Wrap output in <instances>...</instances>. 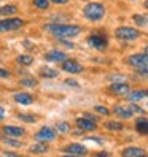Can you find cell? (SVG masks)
<instances>
[{
    "instance_id": "1",
    "label": "cell",
    "mask_w": 148,
    "mask_h": 157,
    "mask_svg": "<svg viewBox=\"0 0 148 157\" xmlns=\"http://www.w3.org/2000/svg\"><path fill=\"white\" fill-rule=\"evenodd\" d=\"M43 29L58 36V38H72L81 33V27L80 25H73V24H59V22H53V24H46Z\"/></svg>"
},
{
    "instance_id": "39",
    "label": "cell",
    "mask_w": 148,
    "mask_h": 157,
    "mask_svg": "<svg viewBox=\"0 0 148 157\" xmlns=\"http://www.w3.org/2000/svg\"><path fill=\"white\" fill-rule=\"evenodd\" d=\"M145 54H146V56H148V46H145V51H143Z\"/></svg>"
},
{
    "instance_id": "11",
    "label": "cell",
    "mask_w": 148,
    "mask_h": 157,
    "mask_svg": "<svg viewBox=\"0 0 148 157\" xmlns=\"http://www.w3.org/2000/svg\"><path fill=\"white\" fill-rule=\"evenodd\" d=\"M110 90H112L113 95H118V97H126L129 94V90H131V87H129L127 82L121 81V82H112V86H110Z\"/></svg>"
},
{
    "instance_id": "13",
    "label": "cell",
    "mask_w": 148,
    "mask_h": 157,
    "mask_svg": "<svg viewBox=\"0 0 148 157\" xmlns=\"http://www.w3.org/2000/svg\"><path fill=\"white\" fill-rule=\"evenodd\" d=\"M2 132L6 135V136H14V138H19L26 133V130L22 127H18V125H5L2 128Z\"/></svg>"
},
{
    "instance_id": "41",
    "label": "cell",
    "mask_w": 148,
    "mask_h": 157,
    "mask_svg": "<svg viewBox=\"0 0 148 157\" xmlns=\"http://www.w3.org/2000/svg\"><path fill=\"white\" fill-rule=\"evenodd\" d=\"M146 106H148V101H146Z\"/></svg>"
},
{
    "instance_id": "38",
    "label": "cell",
    "mask_w": 148,
    "mask_h": 157,
    "mask_svg": "<svg viewBox=\"0 0 148 157\" xmlns=\"http://www.w3.org/2000/svg\"><path fill=\"white\" fill-rule=\"evenodd\" d=\"M143 6H145L146 10H148V0H145V3H143Z\"/></svg>"
},
{
    "instance_id": "6",
    "label": "cell",
    "mask_w": 148,
    "mask_h": 157,
    "mask_svg": "<svg viewBox=\"0 0 148 157\" xmlns=\"http://www.w3.org/2000/svg\"><path fill=\"white\" fill-rule=\"evenodd\" d=\"M127 63L134 68H143V67H148V56L145 52H137V54H131L127 57Z\"/></svg>"
},
{
    "instance_id": "36",
    "label": "cell",
    "mask_w": 148,
    "mask_h": 157,
    "mask_svg": "<svg viewBox=\"0 0 148 157\" xmlns=\"http://www.w3.org/2000/svg\"><path fill=\"white\" fill-rule=\"evenodd\" d=\"M67 2H69V0H50V3H56V5H64Z\"/></svg>"
},
{
    "instance_id": "17",
    "label": "cell",
    "mask_w": 148,
    "mask_h": 157,
    "mask_svg": "<svg viewBox=\"0 0 148 157\" xmlns=\"http://www.w3.org/2000/svg\"><path fill=\"white\" fill-rule=\"evenodd\" d=\"M135 130L143 135V136H148V119L146 117H137L135 119Z\"/></svg>"
},
{
    "instance_id": "18",
    "label": "cell",
    "mask_w": 148,
    "mask_h": 157,
    "mask_svg": "<svg viewBox=\"0 0 148 157\" xmlns=\"http://www.w3.org/2000/svg\"><path fill=\"white\" fill-rule=\"evenodd\" d=\"M13 98H14L16 103H21V105H30L34 101L32 95L27 94V92H16V94L13 95Z\"/></svg>"
},
{
    "instance_id": "3",
    "label": "cell",
    "mask_w": 148,
    "mask_h": 157,
    "mask_svg": "<svg viewBox=\"0 0 148 157\" xmlns=\"http://www.w3.org/2000/svg\"><path fill=\"white\" fill-rule=\"evenodd\" d=\"M115 36L118 40H123V41H129V40H135L140 36V32L134 27H129V25H123V27H118L115 30Z\"/></svg>"
},
{
    "instance_id": "24",
    "label": "cell",
    "mask_w": 148,
    "mask_h": 157,
    "mask_svg": "<svg viewBox=\"0 0 148 157\" xmlns=\"http://www.w3.org/2000/svg\"><path fill=\"white\" fill-rule=\"evenodd\" d=\"M132 21H134V24H135V25L143 27V25H146V24H148V17H146V16H143V14H134V16H132Z\"/></svg>"
},
{
    "instance_id": "21",
    "label": "cell",
    "mask_w": 148,
    "mask_h": 157,
    "mask_svg": "<svg viewBox=\"0 0 148 157\" xmlns=\"http://www.w3.org/2000/svg\"><path fill=\"white\" fill-rule=\"evenodd\" d=\"M18 13V6L16 5H3L0 6V16H11V14H16Z\"/></svg>"
},
{
    "instance_id": "12",
    "label": "cell",
    "mask_w": 148,
    "mask_h": 157,
    "mask_svg": "<svg viewBox=\"0 0 148 157\" xmlns=\"http://www.w3.org/2000/svg\"><path fill=\"white\" fill-rule=\"evenodd\" d=\"M45 59L48 60V62H64L67 59L66 56V52L64 51H59V49H51L45 54Z\"/></svg>"
},
{
    "instance_id": "31",
    "label": "cell",
    "mask_w": 148,
    "mask_h": 157,
    "mask_svg": "<svg viewBox=\"0 0 148 157\" xmlns=\"http://www.w3.org/2000/svg\"><path fill=\"white\" fill-rule=\"evenodd\" d=\"M129 106V109H131V111H132V114H143V108H140V106H138V105H135L134 103V101H131V105H127Z\"/></svg>"
},
{
    "instance_id": "22",
    "label": "cell",
    "mask_w": 148,
    "mask_h": 157,
    "mask_svg": "<svg viewBox=\"0 0 148 157\" xmlns=\"http://www.w3.org/2000/svg\"><path fill=\"white\" fill-rule=\"evenodd\" d=\"M105 127L108 128L110 132H119V130H123V128H124V125L121 122H115V121H108L105 124Z\"/></svg>"
},
{
    "instance_id": "37",
    "label": "cell",
    "mask_w": 148,
    "mask_h": 157,
    "mask_svg": "<svg viewBox=\"0 0 148 157\" xmlns=\"http://www.w3.org/2000/svg\"><path fill=\"white\" fill-rule=\"evenodd\" d=\"M3 117H5V109H3L2 106H0V121H2Z\"/></svg>"
},
{
    "instance_id": "7",
    "label": "cell",
    "mask_w": 148,
    "mask_h": 157,
    "mask_svg": "<svg viewBox=\"0 0 148 157\" xmlns=\"http://www.w3.org/2000/svg\"><path fill=\"white\" fill-rule=\"evenodd\" d=\"M88 44L91 46V48L97 49V51H104V49H107L108 41H107V38L104 35H91L88 38Z\"/></svg>"
},
{
    "instance_id": "10",
    "label": "cell",
    "mask_w": 148,
    "mask_h": 157,
    "mask_svg": "<svg viewBox=\"0 0 148 157\" xmlns=\"http://www.w3.org/2000/svg\"><path fill=\"white\" fill-rule=\"evenodd\" d=\"M62 151L66 154H72V155H85V154H88V147L80 143H70Z\"/></svg>"
},
{
    "instance_id": "5",
    "label": "cell",
    "mask_w": 148,
    "mask_h": 157,
    "mask_svg": "<svg viewBox=\"0 0 148 157\" xmlns=\"http://www.w3.org/2000/svg\"><path fill=\"white\" fill-rule=\"evenodd\" d=\"M56 136H58V130H56V128H53V127H42L40 130L35 133V140L48 143V141L56 140Z\"/></svg>"
},
{
    "instance_id": "19",
    "label": "cell",
    "mask_w": 148,
    "mask_h": 157,
    "mask_svg": "<svg viewBox=\"0 0 148 157\" xmlns=\"http://www.w3.org/2000/svg\"><path fill=\"white\" fill-rule=\"evenodd\" d=\"M48 151H50V147L45 141H38V143H35L29 147V152H32V154H45Z\"/></svg>"
},
{
    "instance_id": "26",
    "label": "cell",
    "mask_w": 148,
    "mask_h": 157,
    "mask_svg": "<svg viewBox=\"0 0 148 157\" xmlns=\"http://www.w3.org/2000/svg\"><path fill=\"white\" fill-rule=\"evenodd\" d=\"M32 3L38 10H48L50 8V0H32Z\"/></svg>"
},
{
    "instance_id": "4",
    "label": "cell",
    "mask_w": 148,
    "mask_h": 157,
    "mask_svg": "<svg viewBox=\"0 0 148 157\" xmlns=\"http://www.w3.org/2000/svg\"><path fill=\"white\" fill-rule=\"evenodd\" d=\"M24 25V21L19 17H10V19H0V32H13Z\"/></svg>"
},
{
    "instance_id": "30",
    "label": "cell",
    "mask_w": 148,
    "mask_h": 157,
    "mask_svg": "<svg viewBox=\"0 0 148 157\" xmlns=\"http://www.w3.org/2000/svg\"><path fill=\"white\" fill-rule=\"evenodd\" d=\"M21 84L26 86V87H34V86H37V81L34 78H22L21 79Z\"/></svg>"
},
{
    "instance_id": "9",
    "label": "cell",
    "mask_w": 148,
    "mask_h": 157,
    "mask_svg": "<svg viewBox=\"0 0 148 157\" xmlns=\"http://www.w3.org/2000/svg\"><path fill=\"white\" fill-rule=\"evenodd\" d=\"M75 124L81 132H94V130H97V122L91 121V119H88V117H77Z\"/></svg>"
},
{
    "instance_id": "16",
    "label": "cell",
    "mask_w": 148,
    "mask_h": 157,
    "mask_svg": "<svg viewBox=\"0 0 148 157\" xmlns=\"http://www.w3.org/2000/svg\"><path fill=\"white\" fill-rule=\"evenodd\" d=\"M131 101H134V103H137L138 100H142V98H148V90L146 89H137V90H129V94L126 95Z\"/></svg>"
},
{
    "instance_id": "28",
    "label": "cell",
    "mask_w": 148,
    "mask_h": 157,
    "mask_svg": "<svg viewBox=\"0 0 148 157\" xmlns=\"http://www.w3.org/2000/svg\"><path fill=\"white\" fill-rule=\"evenodd\" d=\"M94 113L102 114V116H108V114H110V109L105 108L104 105H96V106H94Z\"/></svg>"
},
{
    "instance_id": "2",
    "label": "cell",
    "mask_w": 148,
    "mask_h": 157,
    "mask_svg": "<svg viewBox=\"0 0 148 157\" xmlns=\"http://www.w3.org/2000/svg\"><path fill=\"white\" fill-rule=\"evenodd\" d=\"M83 14L88 21L91 22H99L104 19L105 16V6L100 2H89L85 8H83Z\"/></svg>"
},
{
    "instance_id": "34",
    "label": "cell",
    "mask_w": 148,
    "mask_h": 157,
    "mask_svg": "<svg viewBox=\"0 0 148 157\" xmlns=\"http://www.w3.org/2000/svg\"><path fill=\"white\" fill-rule=\"evenodd\" d=\"M66 84H69V86H73V87H78V86H80L78 82L75 81V79H70V78H69V79H66Z\"/></svg>"
},
{
    "instance_id": "23",
    "label": "cell",
    "mask_w": 148,
    "mask_h": 157,
    "mask_svg": "<svg viewBox=\"0 0 148 157\" xmlns=\"http://www.w3.org/2000/svg\"><path fill=\"white\" fill-rule=\"evenodd\" d=\"M18 63H21V65H30L34 62V56H29V54H21V56H18Z\"/></svg>"
},
{
    "instance_id": "15",
    "label": "cell",
    "mask_w": 148,
    "mask_h": 157,
    "mask_svg": "<svg viewBox=\"0 0 148 157\" xmlns=\"http://www.w3.org/2000/svg\"><path fill=\"white\" fill-rule=\"evenodd\" d=\"M113 113L119 117V119H131L134 114H132V111L129 109V106H124V105H116L115 108H113Z\"/></svg>"
},
{
    "instance_id": "14",
    "label": "cell",
    "mask_w": 148,
    "mask_h": 157,
    "mask_svg": "<svg viewBox=\"0 0 148 157\" xmlns=\"http://www.w3.org/2000/svg\"><path fill=\"white\" fill-rule=\"evenodd\" d=\"M145 154H146V151L143 147H135V146H129L121 151V155H124V157H142Z\"/></svg>"
},
{
    "instance_id": "33",
    "label": "cell",
    "mask_w": 148,
    "mask_h": 157,
    "mask_svg": "<svg viewBox=\"0 0 148 157\" xmlns=\"http://www.w3.org/2000/svg\"><path fill=\"white\" fill-rule=\"evenodd\" d=\"M59 43H62L64 46H67V48H73V43H70V41H67L66 38H59Z\"/></svg>"
},
{
    "instance_id": "40",
    "label": "cell",
    "mask_w": 148,
    "mask_h": 157,
    "mask_svg": "<svg viewBox=\"0 0 148 157\" xmlns=\"http://www.w3.org/2000/svg\"><path fill=\"white\" fill-rule=\"evenodd\" d=\"M126 2H135V0H126Z\"/></svg>"
},
{
    "instance_id": "25",
    "label": "cell",
    "mask_w": 148,
    "mask_h": 157,
    "mask_svg": "<svg viewBox=\"0 0 148 157\" xmlns=\"http://www.w3.org/2000/svg\"><path fill=\"white\" fill-rule=\"evenodd\" d=\"M2 140H3V143H5V144L11 146V147H21V146H22V143H21V141H18L14 136H8V138H6V136H3Z\"/></svg>"
},
{
    "instance_id": "20",
    "label": "cell",
    "mask_w": 148,
    "mask_h": 157,
    "mask_svg": "<svg viewBox=\"0 0 148 157\" xmlns=\"http://www.w3.org/2000/svg\"><path fill=\"white\" fill-rule=\"evenodd\" d=\"M58 75H59V71L51 68V67H42L40 68V76L42 78H56Z\"/></svg>"
},
{
    "instance_id": "8",
    "label": "cell",
    "mask_w": 148,
    "mask_h": 157,
    "mask_svg": "<svg viewBox=\"0 0 148 157\" xmlns=\"http://www.w3.org/2000/svg\"><path fill=\"white\" fill-rule=\"evenodd\" d=\"M61 63H62L61 68L64 71H67V73H72V75H78V73L83 71V65H81L80 62L73 60V59H66V60L61 62Z\"/></svg>"
},
{
    "instance_id": "32",
    "label": "cell",
    "mask_w": 148,
    "mask_h": 157,
    "mask_svg": "<svg viewBox=\"0 0 148 157\" xmlns=\"http://www.w3.org/2000/svg\"><path fill=\"white\" fill-rule=\"evenodd\" d=\"M8 76H10V71L0 67V78H8Z\"/></svg>"
},
{
    "instance_id": "27",
    "label": "cell",
    "mask_w": 148,
    "mask_h": 157,
    "mask_svg": "<svg viewBox=\"0 0 148 157\" xmlns=\"http://www.w3.org/2000/svg\"><path fill=\"white\" fill-rule=\"evenodd\" d=\"M56 130L59 133H69L70 132V124L69 122H58L56 124Z\"/></svg>"
},
{
    "instance_id": "35",
    "label": "cell",
    "mask_w": 148,
    "mask_h": 157,
    "mask_svg": "<svg viewBox=\"0 0 148 157\" xmlns=\"http://www.w3.org/2000/svg\"><path fill=\"white\" fill-rule=\"evenodd\" d=\"M85 117H88V119H91V121H94V122H97V116H94V114H91V113H85Z\"/></svg>"
},
{
    "instance_id": "29",
    "label": "cell",
    "mask_w": 148,
    "mask_h": 157,
    "mask_svg": "<svg viewBox=\"0 0 148 157\" xmlns=\"http://www.w3.org/2000/svg\"><path fill=\"white\" fill-rule=\"evenodd\" d=\"M18 117H19L21 121H24V122H35L37 121V117L34 114H24V113H21V114H18Z\"/></svg>"
}]
</instances>
